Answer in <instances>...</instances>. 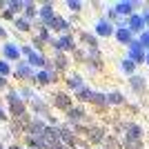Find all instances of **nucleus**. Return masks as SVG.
I'll list each match as a JSON object with an SVG mask.
<instances>
[{"label":"nucleus","mask_w":149,"mask_h":149,"mask_svg":"<svg viewBox=\"0 0 149 149\" xmlns=\"http://www.w3.org/2000/svg\"><path fill=\"white\" fill-rule=\"evenodd\" d=\"M16 29H18V31H29V29H31V20H27V18H16Z\"/></svg>","instance_id":"obj_25"},{"label":"nucleus","mask_w":149,"mask_h":149,"mask_svg":"<svg viewBox=\"0 0 149 149\" xmlns=\"http://www.w3.org/2000/svg\"><path fill=\"white\" fill-rule=\"evenodd\" d=\"M67 118H69V123L76 127V125H80L82 120L87 118V113H85V109H82V107H71V109L67 111Z\"/></svg>","instance_id":"obj_4"},{"label":"nucleus","mask_w":149,"mask_h":149,"mask_svg":"<svg viewBox=\"0 0 149 149\" xmlns=\"http://www.w3.org/2000/svg\"><path fill=\"white\" fill-rule=\"evenodd\" d=\"M107 100H109V105H123L125 96L120 91H111V93H107Z\"/></svg>","instance_id":"obj_21"},{"label":"nucleus","mask_w":149,"mask_h":149,"mask_svg":"<svg viewBox=\"0 0 149 149\" xmlns=\"http://www.w3.org/2000/svg\"><path fill=\"white\" fill-rule=\"evenodd\" d=\"M143 138V129L138 125H127V140H140Z\"/></svg>","instance_id":"obj_14"},{"label":"nucleus","mask_w":149,"mask_h":149,"mask_svg":"<svg viewBox=\"0 0 149 149\" xmlns=\"http://www.w3.org/2000/svg\"><path fill=\"white\" fill-rule=\"evenodd\" d=\"M140 45H143V47H149V31H145L143 36H140Z\"/></svg>","instance_id":"obj_32"},{"label":"nucleus","mask_w":149,"mask_h":149,"mask_svg":"<svg viewBox=\"0 0 149 149\" xmlns=\"http://www.w3.org/2000/svg\"><path fill=\"white\" fill-rule=\"evenodd\" d=\"M129 85H131V89L138 91V93L145 91V78H140V76H131V78H129Z\"/></svg>","instance_id":"obj_17"},{"label":"nucleus","mask_w":149,"mask_h":149,"mask_svg":"<svg viewBox=\"0 0 149 149\" xmlns=\"http://www.w3.org/2000/svg\"><path fill=\"white\" fill-rule=\"evenodd\" d=\"M74 58H76V60H80V62H87V54H85L82 49H76L74 51Z\"/></svg>","instance_id":"obj_31"},{"label":"nucleus","mask_w":149,"mask_h":149,"mask_svg":"<svg viewBox=\"0 0 149 149\" xmlns=\"http://www.w3.org/2000/svg\"><path fill=\"white\" fill-rule=\"evenodd\" d=\"M51 29L58 31L60 36H65V33L69 31V22H67L65 18H60V16H56V18H54V25H51Z\"/></svg>","instance_id":"obj_12"},{"label":"nucleus","mask_w":149,"mask_h":149,"mask_svg":"<svg viewBox=\"0 0 149 149\" xmlns=\"http://www.w3.org/2000/svg\"><path fill=\"white\" fill-rule=\"evenodd\" d=\"M120 69H123L125 74H134V69H136V62H131L129 58H127V60H123V65H120Z\"/></svg>","instance_id":"obj_28"},{"label":"nucleus","mask_w":149,"mask_h":149,"mask_svg":"<svg viewBox=\"0 0 149 149\" xmlns=\"http://www.w3.org/2000/svg\"><path fill=\"white\" fill-rule=\"evenodd\" d=\"M143 25H145V18H140V16H131L127 27H129L131 33H134V31H143Z\"/></svg>","instance_id":"obj_18"},{"label":"nucleus","mask_w":149,"mask_h":149,"mask_svg":"<svg viewBox=\"0 0 149 149\" xmlns=\"http://www.w3.org/2000/svg\"><path fill=\"white\" fill-rule=\"evenodd\" d=\"M16 76H18L20 80L22 78H29V80H36V74L31 71V65H25V62H20L18 69H16Z\"/></svg>","instance_id":"obj_9"},{"label":"nucleus","mask_w":149,"mask_h":149,"mask_svg":"<svg viewBox=\"0 0 149 149\" xmlns=\"http://www.w3.org/2000/svg\"><path fill=\"white\" fill-rule=\"evenodd\" d=\"M7 9H9L11 13L25 11V2H20V0H11V2H7Z\"/></svg>","instance_id":"obj_23"},{"label":"nucleus","mask_w":149,"mask_h":149,"mask_svg":"<svg viewBox=\"0 0 149 149\" xmlns=\"http://www.w3.org/2000/svg\"><path fill=\"white\" fill-rule=\"evenodd\" d=\"M105 147L107 149H123V145H120V140L116 136H107L105 138Z\"/></svg>","instance_id":"obj_24"},{"label":"nucleus","mask_w":149,"mask_h":149,"mask_svg":"<svg viewBox=\"0 0 149 149\" xmlns=\"http://www.w3.org/2000/svg\"><path fill=\"white\" fill-rule=\"evenodd\" d=\"M80 42H85L89 49H98V40L93 33H87V31H80Z\"/></svg>","instance_id":"obj_15"},{"label":"nucleus","mask_w":149,"mask_h":149,"mask_svg":"<svg viewBox=\"0 0 149 149\" xmlns=\"http://www.w3.org/2000/svg\"><path fill=\"white\" fill-rule=\"evenodd\" d=\"M113 36H116V40L123 42V45H131V42H134V40H131V29H129V27H118Z\"/></svg>","instance_id":"obj_8"},{"label":"nucleus","mask_w":149,"mask_h":149,"mask_svg":"<svg viewBox=\"0 0 149 149\" xmlns=\"http://www.w3.org/2000/svg\"><path fill=\"white\" fill-rule=\"evenodd\" d=\"M36 85H51V76H49V71H38L36 74Z\"/></svg>","instance_id":"obj_22"},{"label":"nucleus","mask_w":149,"mask_h":149,"mask_svg":"<svg viewBox=\"0 0 149 149\" xmlns=\"http://www.w3.org/2000/svg\"><path fill=\"white\" fill-rule=\"evenodd\" d=\"M93 96H96V91L89 87H82L80 91H76V98H78V102H93Z\"/></svg>","instance_id":"obj_11"},{"label":"nucleus","mask_w":149,"mask_h":149,"mask_svg":"<svg viewBox=\"0 0 149 149\" xmlns=\"http://www.w3.org/2000/svg\"><path fill=\"white\" fill-rule=\"evenodd\" d=\"M27 58H29V65H31V67H47V65H49V60L45 58V54H40V51H36V49L31 51Z\"/></svg>","instance_id":"obj_5"},{"label":"nucleus","mask_w":149,"mask_h":149,"mask_svg":"<svg viewBox=\"0 0 149 149\" xmlns=\"http://www.w3.org/2000/svg\"><path fill=\"white\" fill-rule=\"evenodd\" d=\"M54 67H56V71H65V69L69 67V60L65 56H62V54H56V58H54Z\"/></svg>","instance_id":"obj_19"},{"label":"nucleus","mask_w":149,"mask_h":149,"mask_svg":"<svg viewBox=\"0 0 149 149\" xmlns=\"http://www.w3.org/2000/svg\"><path fill=\"white\" fill-rule=\"evenodd\" d=\"M31 107H33V109H36L38 113H42L45 118L49 116V107H47V102H42V100L38 98V96H36V98H33V100H31Z\"/></svg>","instance_id":"obj_16"},{"label":"nucleus","mask_w":149,"mask_h":149,"mask_svg":"<svg viewBox=\"0 0 149 149\" xmlns=\"http://www.w3.org/2000/svg\"><path fill=\"white\" fill-rule=\"evenodd\" d=\"M9 149H20V147H18V145H11V147H9Z\"/></svg>","instance_id":"obj_36"},{"label":"nucleus","mask_w":149,"mask_h":149,"mask_svg":"<svg viewBox=\"0 0 149 149\" xmlns=\"http://www.w3.org/2000/svg\"><path fill=\"white\" fill-rule=\"evenodd\" d=\"M5 85H7V78H2V76H0V89H5Z\"/></svg>","instance_id":"obj_35"},{"label":"nucleus","mask_w":149,"mask_h":149,"mask_svg":"<svg viewBox=\"0 0 149 149\" xmlns=\"http://www.w3.org/2000/svg\"><path fill=\"white\" fill-rule=\"evenodd\" d=\"M0 149H5V147H2V140H0Z\"/></svg>","instance_id":"obj_37"},{"label":"nucleus","mask_w":149,"mask_h":149,"mask_svg":"<svg viewBox=\"0 0 149 149\" xmlns=\"http://www.w3.org/2000/svg\"><path fill=\"white\" fill-rule=\"evenodd\" d=\"M140 47H143V45H140V42H138V40H134V42H131L129 45V60L131 62H140V60H143V49H140Z\"/></svg>","instance_id":"obj_7"},{"label":"nucleus","mask_w":149,"mask_h":149,"mask_svg":"<svg viewBox=\"0 0 149 149\" xmlns=\"http://www.w3.org/2000/svg\"><path fill=\"white\" fill-rule=\"evenodd\" d=\"M67 7L71 9V11H80V9H82V2H78V0H69Z\"/></svg>","instance_id":"obj_30"},{"label":"nucleus","mask_w":149,"mask_h":149,"mask_svg":"<svg viewBox=\"0 0 149 149\" xmlns=\"http://www.w3.org/2000/svg\"><path fill=\"white\" fill-rule=\"evenodd\" d=\"M54 49H56L58 54H60V51H76L74 36L65 33V36H58V38H54Z\"/></svg>","instance_id":"obj_1"},{"label":"nucleus","mask_w":149,"mask_h":149,"mask_svg":"<svg viewBox=\"0 0 149 149\" xmlns=\"http://www.w3.org/2000/svg\"><path fill=\"white\" fill-rule=\"evenodd\" d=\"M0 120H7V111H5V107L0 105Z\"/></svg>","instance_id":"obj_34"},{"label":"nucleus","mask_w":149,"mask_h":149,"mask_svg":"<svg viewBox=\"0 0 149 149\" xmlns=\"http://www.w3.org/2000/svg\"><path fill=\"white\" fill-rule=\"evenodd\" d=\"M134 7H136V2H118L113 9H116V13H131Z\"/></svg>","instance_id":"obj_20"},{"label":"nucleus","mask_w":149,"mask_h":149,"mask_svg":"<svg viewBox=\"0 0 149 149\" xmlns=\"http://www.w3.org/2000/svg\"><path fill=\"white\" fill-rule=\"evenodd\" d=\"M18 93H20V98H22V100H29V102L36 98V96H33V91H31L29 87H20V91H18Z\"/></svg>","instance_id":"obj_27"},{"label":"nucleus","mask_w":149,"mask_h":149,"mask_svg":"<svg viewBox=\"0 0 149 149\" xmlns=\"http://www.w3.org/2000/svg\"><path fill=\"white\" fill-rule=\"evenodd\" d=\"M2 54H5V58H7V60H18L22 51H20L18 47H16V45H5V47H2Z\"/></svg>","instance_id":"obj_13"},{"label":"nucleus","mask_w":149,"mask_h":149,"mask_svg":"<svg viewBox=\"0 0 149 149\" xmlns=\"http://www.w3.org/2000/svg\"><path fill=\"white\" fill-rule=\"evenodd\" d=\"M54 107H58V109H62V111H69V109L74 107V100H71L69 93L58 91V93H54Z\"/></svg>","instance_id":"obj_2"},{"label":"nucleus","mask_w":149,"mask_h":149,"mask_svg":"<svg viewBox=\"0 0 149 149\" xmlns=\"http://www.w3.org/2000/svg\"><path fill=\"white\" fill-rule=\"evenodd\" d=\"M96 33H98V36H102V38H107V36H111V33H116V31H113V27H111V22H109V20H98V25H96Z\"/></svg>","instance_id":"obj_6"},{"label":"nucleus","mask_w":149,"mask_h":149,"mask_svg":"<svg viewBox=\"0 0 149 149\" xmlns=\"http://www.w3.org/2000/svg\"><path fill=\"white\" fill-rule=\"evenodd\" d=\"M25 18L27 20L36 18V5H33V2H25Z\"/></svg>","instance_id":"obj_26"},{"label":"nucleus","mask_w":149,"mask_h":149,"mask_svg":"<svg viewBox=\"0 0 149 149\" xmlns=\"http://www.w3.org/2000/svg\"><path fill=\"white\" fill-rule=\"evenodd\" d=\"M9 71H11L9 62H7V60H0V76H2V78H7V76H9Z\"/></svg>","instance_id":"obj_29"},{"label":"nucleus","mask_w":149,"mask_h":149,"mask_svg":"<svg viewBox=\"0 0 149 149\" xmlns=\"http://www.w3.org/2000/svg\"><path fill=\"white\" fill-rule=\"evenodd\" d=\"M105 129L102 127H96V125H89V131H87V140L91 145H100V143H105Z\"/></svg>","instance_id":"obj_3"},{"label":"nucleus","mask_w":149,"mask_h":149,"mask_svg":"<svg viewBox=\"0 0 149 149\" xmlns=\"http://www.w3.org/2000/svg\"><path fill=\"white\" fill-rule=\"evenodd\" d=\"M147 65H149V56H147Z\"/></svg>","instance_id":"obj_38"},{"label":"nucleus","mask_w":149,"mask_h":149,"mask_svg":"<svg viewBox=\"0 0 149 149\" xmlns=\"http://www.w3.org/2000/svg\"><path fill=\"white\" fill-rule=\"evenodd\" d=\"M2 18H7V20H11V18H13V13L9 11V9H5V11H2Z\"/></svg>","instance_id":"obj_33"},{"label":"nucleus","mask_w":149,"mask_h":149,"mask_svg":"<svg viewBox=\"0 0 149 149\" xmlns=\"http://www.w3.org/2000/svg\"><path fill=\"white\" fill-rule=\"evenodd\" d=\"M67 87H69V89H74V91H80V89L85 87L82 76H80V74H71V76L67 78Z\"/></svg>","instance_id":"obj_10"}]
</instances>
